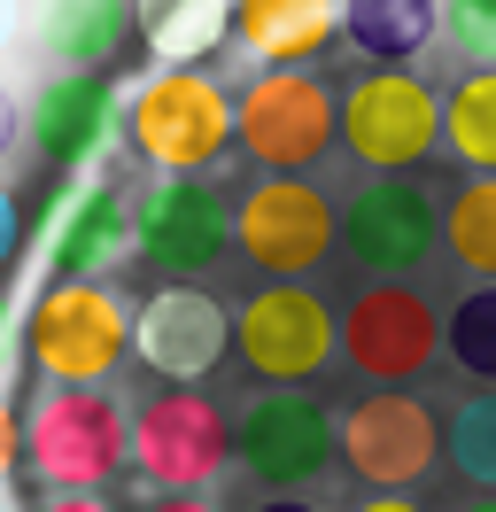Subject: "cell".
<instances>
[{
	"label": "cell",
	"instance_id": "cell-1",
	"mask_svg": "<svg viewBox=\"0 0 496 512\" xmlns=\"http://www.w3.org/2000/svg\"><path fill=\"white\" fill-rule=\"evenodd\" d=\"M233 148L264 179H310L341 148V94L318 70H256L233 101Z\"/></svg>",
	"mask_w": 496,
	"mask_h": 512
},
{
	"label": "cell",
	"instance_id": "cell-2",
	"mask_svg": "<svg viewBox=\"0 0 496 512\" xmlns=\"http://www.w3.org/2000/svg\"><path fill=\"white\" fill-rule=\"evenodd\" d=\"M24 466L47 489L101 497L132 466V419L109 388H47L24 412Z\"/></svg>",
	"mask_w": 496,
	"mask_h": 512
},
{
	"label": "cell",
	"instance_id": "cell-3",
	"mask_svg": "<svg viewBox=\"0 0 496 512\" xmlns=\"http://www.w3.org/2000/svg\"><path fill=\"white\" fill-rule=\"evenodd\" d=\"M124 132L140 163H155V179H202L233 148V94L210 70H148L124 109Z\"/></svg>",
	"mask_w": 496,
	"mask_h": 512
},
{
	"label": "cell",
	"instance_id": "cell-4",
	"mask_svg": "<svg viewBox=\"0 0 496 512\" xmlns=\"http://www.w3.org/2000/svg\"><path fill=\"white\" fill-rule=\"evenodd\" d=\"M132 350V319L101 280H47L24 319V357L55 388H101Z\"/></svg>",
	"mask_w": 496,
	"mask_h": 512
},
{
	"label": "cell",
	"instance_id": "cell-5",
	"mask_svg": "<svg viewBox=\"0 0 496 512\" xmlns=\"http://www.w3.org/2000/svg\"><path fill=\"white\" fill-rule=\"evenodd\" d=\"M442 140V101L419 70H357L341 86V148L365 163V179H411Z\"/></svg>",
	"mask_w": 496,
	"mask_h": 512
},
{
	"label": "cell",
	"instance_id": "cell-6",
	"mask_svg": "<svg viewBox=\"0 0 496 512\" xmlns=\"http://www.w3.org/2000/svg\"><path fill=\"white\" fill-rule=\"evenodd\" d=\"M233 466V412L202 388H155L132 412V474L155 497H202Z\"/></svg>",
	"mask_w": 496,
	"mask_h": 512
},
{
	"label": "cell",
	"instance_id": "cell-7",
	"mask_svg": "<svg viewBox=\"0 0 496 512\" xmlns=\"http://www.w3.org/2000/svg\"><path fill=\"white\" fill-rule=\"evenodd\" d=\"M233 350L264 388H303L341 357V311L303 280H272L233 311Z\"/></svg>",
	"mask_w": 496,
	"mask_h": 512
},
{
	"label": "cell",
	"instance_id": "cell-8",
	"mask_svg": "<svg viewBox=\"0 0 496 512\" xmlns=\"http://www.w3.org/2000/svg\"><path fill=\"white\" fill-rule=\"evenodd\" d=\"M233 466L264 481L272 497H303V489H318L326 466H341V427L310 388H264L233 419Z\"/></svg>",
	"mask_w": 496,
	"mask_h": 512
},
{
	"label": "cell",
	"instance_id": "cell-9",
	"mask_svg": "<svg viewBox=\"0 0 496 512\" xmlns=\"http://www.w3.org/2000/svg\"><path fill=\"white\" fill-rule=\"evenodd\" d=\"M233 249L272 280H310L341 249V202L318 179H264L233 202Z\"/></svg>",
	"mask_w": 496,
	"mask_h": 512
},
{
	"label": "cell",
	"instance_id": "cell-10",
	"mask_svg": "<svg viewBox=\"0 0 496 512\" xmlns=\"http://www.w3.org/2000/svg\"><path fill=\"white\" fill-rule=\"evenodd\" d=\"M132 249L148 272H163V288H194V272L233 249V202L210 179H148L132 194Z\"/></svg>",
	"mask_w": 496,
	"mask_h": 512
},
{
	"label": "cell",
	"instance_id": "cell-11",
	"mask_svg": "<svg viewBox=\"0 0 496 512\" xmlns=\"http://www.w3.org/2000/svg\"><path fill=\"white\" fill-rule=\"evenodd\" d=\"M442 350V319L419 288L403 280H372L341 303V365L365 373L372 388H411Z\"/></svg>",
	"mask_w": 496,
	"mask_h": 512
},
{
	"label": "cell",
	"instance_id": "cell-12",
	"mask_svg": "<svg viewBox=\"0 0 496 512\" xmlns=\"http://www.w3.org/2000/svg\"><path fill=\"white\" fill-rule=\"evenodd\" d=\"M334 427H341V466L372 497H403V489H419L434 474V412L411 388H372Z\"/></svg>",
	"mask_w": 496,
	"mask_h": 512
},
{
	"label": "cell",
	"instance_id": "cell-13",
	"mask_svg": "<svg viewBox=\"0 0 496 512\" xmlns=\"http://www.w3.org/2000/svg\"><path fill=\"white\" fill-rule=\"evenodd\" d=\"M233 350V311L217 303L210 288H155L140 311H132V357L148 365L163 388H194L210 381Z\"/></svg>",
	"mask_w": 496,
	"mask_h": 512
},
{
	"label": "cell",
	"instance_id": "cell-14",
	"mask_svg": "<svg viewBox=\"0 0 496 512\" xmlns=\"http://www.w3.org/2000/svg\"><path fill=\"white\" fill-rule=\"evenodd\" d=\"M434 194L419 179H365L341 202V256L372 280H403L434 256Z\"/></svg>",
	"mask_w": 496,
	"mask_h": 512
},
{
	"label": "cell",
	"instance_id": "cell-15",
	"mask_svg": "<svg viewBox=\"0 0 496 512\" xmlns=\"http://www.w3.org/2000/svg\"><path fill=\"white\" fill-rule=\"evenodd\" d=\"M132 249V194L117 171H86L70 179L47 218V272L55 280H101L109 264H124Z\"/></svg>",
	"mask_w": 496,
	"mask_h": 512
},
{
	"label": "cell",
	"instance_id": "cell-16",
	"mask_svg": "<svg viewBox=\"0 0 496 512\" xmlns=\"http://www.w3.org/2000/svg\"><path fill=\"white\" fill-rule=\"evenodd\" d=\"M24 132H31V148L55 163L62 179H70V171L86 179L93 156H101L109 132H117V94H109V78H70V70H55V78L31 94Z\"/></svg>",
	"mask_w": 496,
	"mask_h": 512
},
{
	"label": "cell",
	"instance_id": "cell-17",
	"mask_svg": "<svg viewBox=\"0 0 496 512\" xmlns=\"http://www.w3.org/2000/svg\"><path fill=\"white\" fill-rule=\"evenodd\" d=\"M233 39L264 70H310L341 39V0H233Z\"/></svg>",
	"mask_w": 496,
	"mask_h": 512
},
{
	"label": "cell",
	"instance_id": "cell-18",
	"mask_svg": "<svg viewBox=\"0 0 496 512\" xmlns=\"http://www.w3.org/2000/svg\"><path fill=\"white\" fill-rule=\"evenodd\" d=\"M132 32V0H39V47L70 78H109Z\"/></svg>",
	"mask_w": 496,
	"mask_h": 512
},
{
	"label": "cell",
	"instance_id": "cell-19",
	"mask_svg": "<svg viewBox=\"0 0 496 512\" xmlns=\"http://www.w3.org/2000/svg\"><path fill=\"white\" fill-rule=\"evenodd\" d=\"M132 32L155 70H202L233 39V0H132Z\"/></svg>",
	"mask_w": 496,
	"mask_h": 512
},
{
	"label": "cell",
	"instance_id": "cell-20",
	"mask_svg": "<svg viewBox=\"0 0 496 512\" xmlns=\"http://www.w3.org/2000/svg\"><path fill=\"white\" fill-rule=\"evenodd\" d=\"M442 24V0H341V39L372 70H403Z\"/></svg>",
	"mask_w": 496,
	"mask_h": 512
},
{
	"label": "cell",
	"instance_id": "cell-21",
	"mask_svg": "<svg viewBox=\"0 0 496 512\" xmlns=\"http://www.w3.org/2000/svg\"><path fill=\"white\" fill-rule=\"evenodd\" d=\"M442 140L473 179H496V70H465L442 101Z\"/></svg>",
	"mask_w": 496,
	"mask_h": 512
},
{
	"label": "cell",
	"instance_id": "cell-22",
	"mask_svg": "<svg viewBox=\"0 0 496 512\" xmlns=\"http://www.w3.org/2000/svg\"><path fill=\"white\" fill-rule=\"evenodd\" d=\"M442 350H450V365H458L465 381L496 388V280H481V288H465L458 303H450Z\"/></svg>",
	"mask_w": 496,
	"mask_h": 512
},
{
	"label": "cell",
	"instance_id": "cell-23",
	"mask_svg": "<svg viewBox=\"0 0 496 512\" xmlns=\"http://www.w3.org/2000/svg\"><path fill=\"white\" fill-rule=\"evenodd\" d=\"M442 241L465 272L496 280V179H465L450 202H442Z\"/></svg>",
	"mask_w": 496,
	"mask_h": 512
},
{
	"label": "cell",
	"instance_id": "cell-24",
	"mask_svg": "<svg viewBox=\"0 0 496 512\" xmlns=\"http://www.w3.org/2000/svg\"><path fill=\"white\" fill-rule=\"evenodd\" d=\"M442 450H450V466H458L473 489H489V497H496V388L465 396L458 412H450V435H442Z\"/></svg>",
	"mask_w": 496,
	"mask_h": 512
},
{
	"label": "cell",
	"instance_id": "cell-25",
	"mask_svg": "<svg viewBox=\"0 0 496 512\" xmlns=\"http://www.w3.org/2000/svg\"><path fill=\"white\" fill-rule=\"evenodd\" d=\"M442 32L473 70H496V0H442Z\"/></svg>",
	"mask_w": 496,
	"mask_h": 512
},
{
	"label": "cell",
	"instance_id": "cell-26",
	"mask_svg": "<svg viewBox=\"0 0 496 512\" xmlns=\"http://www.w3.org/2000/svg\"><path fill=\"white\" fill-rule=\"evenodd\" d=\"M16 249H24V202L0 187V280H8V264H16Z\"/></svg>",
	"mask_w": 496,
	"mask_h": 512
},
{
	"label": "cell",
	"instance_id": "cell-27",
	"mask_svg": "<svg viewBox=\"0 0 496 512\" xmlns=\"http://www.w3.org/2000/svg\"><path fill=\"white\" fill-rule=\"evenodd\" d=\"M24 466V419L8 412V396H0V481Z\"/></svg>",
	"mask_w": 496,
	"mask_h": 512
},
{
	"label": "cell",
	"instance_id": "cell-28",
	"mask_svg": "<svg viewBox=\"0 0 496 512\" xmlns=\"http://www.w3.org/2000/svg\"><path fill=\"white\" fill-rule=\"evenodd\" d=\"M31 512H117V505H109V497H70V489H47Z\"/></svg>",
	"mask_w": 496,
	"mask_h": 512
},
{
	"label": "cell",
	"instance_id": "cell-29",
	"mask_svg": "<svg viewBox=\"0 0 496 512\" xmlns=\"http://www.w3.org/2000/svg\"><path fill=\"white\" fill-rule=\"evenodd\" d=\"M16 132H24V109H16V94H8V86H0V156H8V148H16Z\"/></svg>",
	"mask_w": 496,
	"mask_h": 512
},
{
	"label": "cell",
	"instance_id": "cell-30",
	"mask_svg": "<svg viewBox=\"0 0 496 512\" xmlns=\"http://www.w3.org/2000/svg\"><path fill=\"white\" fill-rule=\"evenodd\" d=\"M140 512H217V505H210V497H148Z\"/></svg>",
	"mask_w": 496,
	"mask_h": 512
},
{
	"label": "cell",
	"instance_id": "cell-31",
	"mask_svg": "<svg viewBox=\"0 0 496 512\" xmlns=\"http://www.w3.org/2000/svg\"><path fill=\"white\" fill-rule=\"evenodd\" d=\"M349 512H427V505H411V497H357Z\"/></svg>",
	"mask_w": 496,
	"mask_h": 512
},
{
	"label": "cell",
	"instance_id": "cell-32",
	"mask_svg": "<svg viewBox=\"0 0 496 512\" xmlns=\"http://www.w3.org/2000/svg\"><path fill=\"white\" fill-rule=\"evenodd\" d=\"M16 32H24V0H0V47H8Z\"/></svg>",
	"mask_w": 496,
	"mask_h": 512
},
{
	"label": "cell",
	"instance_id": "cell-33",
	"mask_svg": "<svg viewBox=\"0 0 496 512\" xmlns=\"http://www.w3.org/2000/svg\"><path fill=\"white\" fill-rule=\"evenodd\" d=\"M256 512H318V505H310V497H264Z\"/></svg>",
	"mask_w": 496,
	"mask_h": 512
},
{
	"label": "cell",
	"instance_id": "cell-34",
	"mask_svg": "<svg viewBox=\"0 0 496 512\" xmlns=\"http://www.w3.org/2000/svg\"><path fill=\"white\" fill-rule=\"evenodd\" d=\"M458 512H496V497H489V489H481V497H465Z\"/></svg>",
	"mask_w": 496,
	"mask_h": 512
},
{
	"label": "cell",
	"instance_id": "cell-35",
	"mask_svg": "<svg viewBox=\"0 0 496 512\" xmlns=\"http://www.w3.org/2000/svg\"><path fill=\"white\" fill-rule=\"evenodd\" d=\"M0 334H8V295H0Z\"/></svg>",
	"mask_w": 496,
	"mask_h": 512
},
{
	"label": "cell",
	"instance_id": "cell-36",
	"mask_svg": "<svg viewBox=\"0 0 496 512\" xmlns=\"http://www.w3.org/2000/svg\"><path fill=\"white\" fill-rule=\"evenodd\" d=\"M0 512H8V505H0Z\"/></svg>",
	"mask_w": 496,
	"mask_h": 512
}]
</instances>
